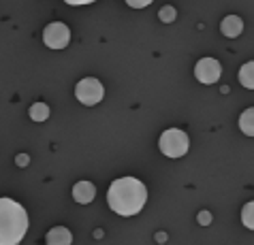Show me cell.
<instances>
[{
  "instance_id": "obj_1",
  "label": "cell",
  "mask_w": 254,
  "mask_h": 245,
  "mask_svg": "<svg viewBox=\"0 0 254 245\" xmlns=\"http://www.w3.org/2000/svg\"><path fill=\"white\" fill-rule=\"evenodd\" d=\"M145 200H147L145 186L135 177L116 179L114 184L109 186L107 202L118 215H124V218L137 215L141 209H143Z\"/></svg>"
},
{
  "instance_id": "obj_2",
  "label": "cell",
  "mask_w": 254,
  "mask_h": 245,
  "mask_svg": "<svg viewBox=\"0 0 254 245\" xmlns=\"http://www.w3.org/2000/svg\"><path fill=\"white\" fill-rule=\"evenodd\" d=\"M28 230V213L19 202L0 198V245H17Z\"/></svg>"
},
{
  "instance_id": "obj_3",
  "label": "cell",
  "mask_w": 254,
  "mask_h": 245,
  "mask_svg": "<svg viewBox=\"0 0 254 245\" xmlns=\"http://www.w3.org/2000/svg\"><path fill=\"white\" fill-rule=\"evenodd\" d=\"M158 145H160V151L165 153V156H169V158H180V156H184V153L188 151L190 141H188V135H186L184 130L169 128V130H165L160 135Z\"/></svg>"
},
{
  "instance_id": "obj_4",
  "label": "cell",
  "mask_w": 254,
  "mask_h": 245,
  "mask_svg": "<svg viewBox=\"0 0 254 245\" xmlns=\"http://www.w3.org/2000/svg\"><path fill=\"white\" fill-rule=\"evenodd\" d=\"M75 96H77V100L79 102L88 104V107H94V104H98L103 100L105 88H103L101 81L94 79V77H86V79H81L79 83H77Z\"/></svg>"
},
{
  "instance_id": "obj_5",
  "label": "cell",
  "mask_w": 254,
  "mask_h": 245,
  "mask_svg": "<svg viewBox=\"0 0 254 245\" xmlns=\"http://www.w3.org/2000/svg\"><path fill=\"white\" fill-rule=\"evenodd\" d=\"M43 41L49 49H64L70 41V30L66 24L54 22L43 30Z\"/></svg>"
},
{
  "instance_id": "obj_6",
  "label": "cell",
  "mask_w": 254,
  "mask_h": 245,
  "mask_svg": "<svg viewBox=\"0 0 254 245\" xmlns=\"http://www.w3.org/2000/svg\"><path fill=\"white\" fill-rule=\"evenodd\" d=\"M220 75H222V66H220V62L214 60V58H201L194 66V77L201 83H205V86L216 83L220 79Z\"/></svg>"
},
{
  "instance_id": "obj_7",
  "label": "cell",
  "mask_w": 254,
  "mask_h": 245,
  "mask_svg": "<svg viewBox=\"0 0 254 245\" xmlns=\"http://www.w3.org/2000/svg\"><path fill=\"white\" fill-rule=\"evenodd\" d=\"M96 196V188L94 184H90V181H79V184H75L73 188V198L77 202H81V205H88V202H92Z\"/></svg>"
},
{
  "instance_id": "obj_8",
  "label": "cell",
  "mask_w": 254,
  "mask_h": 245,
  "mask_svg": "<svg viewBox=\"0 0 254 245\" xmlns=\"http://www.w3.org/2000/svg\"><path fill=\"white\" fill-rule=\"evenodd\" d=\"M220 30L224 37H229V39H237L239 34H242L244 30V22H242V17H237V15H227L222 19V24H220Z\"/></svg>"
},
{
  "instance_id": "obj_9",
  "label": "cell",
  "mask_w": 254,
  "mask_h": 245,
  "mask_svg": "<svg viewBox=\"0 0 254 245\" xmlns=\"http://www.w3.org/2000/svg\"><path fill=\"white\" fill-rule=\"evenodd\" d=\"M45 241L49 245H70L73 243V235H70V230L64 228V226H56L47 233Z\"/></svg>"
},
{
  "instance_id": "obj_10",
  "label": "cell",
  "mask_w": 254,
  "mask_h": 245,
  "mask_svg": "<svg viewBox=\"0 0 254 245\" xmlns=\"http://www.w3.org/2000/svg\"><path fill=\"white\" fill-rule=\"evenodd\" d=\"M239 128H242L244 135L254 137V107L246 109L242 115H239Z\"/></svg>"
},
{
  "instance_id": "obj_11",
  "label": "cell",
  "mask_w": 254,
  "mask_h": 245,
  "mask_svg": "<svg viewBox=\"0 0 254 245\" xmlns=\"http://www.w3.org/2000/svg\"><path fill=\"white\" fill-rule=\"evenodd\" d=\"M239 81H242L244 88L254 90V62H246L239 71Z\"/></svg>"
},
{
  "instance_id": "obj_12",
  "label": "cell",
  "mask_w": 254,
  "mask_h": 245,
  "mask_svg": "<svg viewBox=\"0 0 254 245\" xmlns=\"http://www.w3.org/2000/svg\"><path fill=\"white\" fill-rule=\"evenodd\" d=\"M30 117L34 122H45L49 117V107L45 102H34L30 107Z\"/></svg>"
},
{
  "instance_id": "obj_13",
  "label": "cell",
  "mask_w": 254,
  "mask_h": 245,
  "mask_svg": "<svg viewBox=\"0 0 254 245\" xmlns=\"http://www.w3.org/2000/svg\"><path fill=\"white\" fill-rule=\"evenodd\" d=\"M242 222H244L246 228L254 230V200H250L248 205H244V209H242Z\"/></svg>"
},
{
  "instance_id": "obj_14",
  "label": "cell",
  "mask_w": 254,
  "mask_h": 245,
  "mask_svg": "<svg viewBox=\"0 0 254 245\" xmlns=\"http://www.w3.org/2000/svg\"><path fill=\"white\" fill-rule=\"evenodd\" d=\"M158 17H160L165 24H171L173 19H175V9H173V6H162L160 13H158Z\"/></svg>"
},
{
  "instance_id": "obj_15",
  "label": "cell",
  "mask_w": 254,
  "mask_h": 245,
  "mask_svg": "<svg viewBox=\"0 0 254 245\" xmlns=\"http://www.w3.org/2000/svg\"><path fill=\"white\" fill-rule=\"evenodd\" d=\"M126 4L132 6V9H143V6L152 4V0H126Z\"/></svg>"
},
{
  "instance_id": "obj_16",
  "label": "cell",
  "mask_w": 254,
  "mask_h": 245,
  "mask_svg": "<svg viewBox=\"0 0 254 245\" xmlns=\"http://www.w3.org/2000/svg\"><path fill=\"white\" fill-rule=\"evenodd\" d=\"M196 220H199V224H203V226H207V224L211 222V215H209L207 211H201V213H199V218H196Z\"/></svg>"
},
{
  "instance_id": "obj_17",
  "label": "cell",
  "mask_w": 254,
  "mask_h": 245,
  "mask_svg": "<svg viewBox=\"0 0 254 245\" xmlns=\"http://www.w3.org/2000/svg\"><path fill=\"white\" fill-rule=\"evenodd\" d=\"M66 4H90V2H96V0H64Z\"/></svg>"
},
{
  "instance_id": "obj_18",
  "label": "cell",
  "mask_w": 254,
  "mask_h": 245,
  "mask_svg": "<svg viewBox=\"0 0 254 245\" xmlns=\"http://www.w3.org/2000/svg\"><path fill=\"white\" fill-rule=\"evenodd\" d=\"M26 162H28L26 156H19V158H17V164H26Z\"/></svg>"
}]
</instances>
